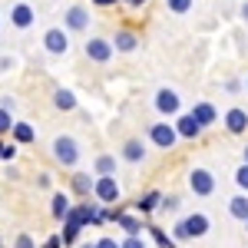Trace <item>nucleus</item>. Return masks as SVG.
Listing matches in <instances>:
<instances>
[{
  "instance_id": "a878e982",
  "label": "nucleus",
  "mask_w": 248,
  "mask_h": 248,
  "mask_svg": "<svg viewBox=\"0 0 248 248\" xmlns=\"http://www.w3.org/2000/svg\"><path fill=\"white\" fill-rule=\"evenodd\" d=\"M192 7H195V0H166V10L172 17H186V14H192Z\"/></svg>"
},
{
  "instance_id": "58836bf2",
  "label": "nucleus",
  "mask_w": 248,
  "mask_h": 248,
  "mask_svg": "<svg viewBox=\"0 0 248 248\" xmlns=\"http://www.w3.org/2000/svg\"><path fill=\"white\" fill-rule=\"evenodd\" d=\"M0 106H7V109H14V106H17V99H14V96H3V99H0Z\"/></svg>"
},
{
  "instance_id": "4be33fe9",
  "label": "nucleus",
  "mask_w": 248,
  "mask_h": 248,
  "mask_svg": "<svg viewBox=\"0 0 248 248\" xmlns=\"http://www.w3.org/2000/svg\"><path fill=\"white\" fill-rule=\"evenodd\" d=\"M229 215L235 218V222H245V218H248V192L238 189V192L229 199Z\"/></svg>"
},
{
  "instance_id": "cd10ccee",
  "label": "nucleus",
  "mask_w": 248,
  "mask_h": 248,
  "mask_svg": "<svg viewBox=\"0 0 248 248\" xmlns=\"http://www.w3.org/2000/svg\"><path fill=\"white\" fill-rule=\"evenodd\" d=\"M14 109H7V106H0V136H10V129H14Z\"/></svg>"
},
{
  "instance_id": "de8ad7c7",
  "label": "nucleus",
  "mask_w": 248,
  "mask_h": 248,
  "mask_svg": "<svg viewBox=\"0 0 248 248\" xmlns=\"http://www.w3.org/2000/svg\"><path fill=\"white\" fill-rule=\"evenodd\" d=\"M0 27H3V17H0Z\"/></svg>"
},
{
  "instance_id": "c03bdc74",
  "label": "nucleus",
  "mask_w": 248,
  "mask_h": 248,
  "mask_svg": "<svg viewBox=\"0 0 248 248\" xmlns=\"http://www.w3.org/2000/svg\"><path fill=\"white\" fill-rule=\"evenodd\" d=\"M242 225H245V235H248V218H245V222H242Z\"/></svg>"
},
{
  "instance_id": "f8f14e48",
  "label": "nucleus",
  "mask_w": 248,
  "mask_h": 248,
  "mask_svg": "<svg viewBox=\"0 0 248 248\" xmlns=\"http://www.w3.org/2000/svg\"><path fill=\"white\" fill-rule=\"evenodd\" d=\"M93 182H96V172L90 175L83 169H70V195L73 199H93Z\"/></svg>"
},
{
  "instance_id": "473e14b6",
  "label": "nucleus",
  "mask_w": 248,
  "mask_h": 248,
  "mask_svg": "<svg viewBox=\"0 0 248 248\" xmlns=\"http://www.w3.org/2000/svg\"><path fill=\"white\" fill-rule=\"evenodd\" d=\"M96 248H123V245L116 242L113 235H103V238H96Z\"/></svg>"
},
{
  "instance_id": "6e6552de",
  "label": "nucleus",
  "mask_w": 248,
  "mask_h": 248,
  "mask_svg": "<svg viewBox=\"0 0 248 248\" xmlns=\"http://www.w3.org/2000/svg\"><path fill=\"white\" fill-rule=\"evenodd\" d=\"M43 50L50 57H66L70 53V30L66 27H46L43 30Z\"/></svg>"
},
{
  "instance_id": "2f4dec72",
  "label": "nucleus",
  "mask_w": 248,
  "mask_h": 248,
  "mask_svg": "<svg viewBox=\"0 0 248 248\" xmlns=\"http://www.w3.org/2000/svg\"><path fill=\"white\" fill-rule=\"evenodd\" d=\"M14 70H17V57H0V77L14 73Z\"/></svg>"
},
{
  "instance_id": "a19ab883",
  "label": "nucleus",
  "mask_w": 248,
  "mask_h": 248,
  "mask_svg": "<svg viewBox=\"0 0 248 248\" xmlns=\"http://www.w3.org/2000/svg\"><path fill=\"white\" fill-rule=\"evenodd\" d=\"M238 14H242V20H245V23H248V0H245V3H242V7H238Z\"/></svg>"
},
{
  "instance_id": "5701e85b",
  "label": "nucleus",
  "mask_w": 248,
  "mask_h": 248,
  "mask_svg": "<svg viewBox=\"0 0 248 248\" xmlns=\"http://www.w3.org/2000/svg\"><path fill=\"white\" fill-rule=\"evenodd\" d=\"M10 139H14L17 146H33V142H37V129H33L30 123H14Z\"/></svg>"
},
{
  "instance_id": "c85d7f7f",
  "label": "nucleus",
  "mask_w": 248,
  "mask_h": 248,
  "mask_svg": "<svg viewBox=\"0 0 248 248\" xmlns=\"http://www.w3.org/2000/svg\"><path fill=\"white\" fill-rule=\"evenodd\" d=\"M17 159V142L10 139V142H3L0 139V162H14Z\"/></svg>"
},
{
  "instance_id": "2eb2a0df",
  "label": "nucleus",
  "mask_w": 248,
  "mask_h": 248,
  "mask_svg": "<svg viewBox=\"0 0 248 248\" xmlns=\"http://www.w3.org/2000/svg\"><path fill=\"white\" fill-rule=\"evenodd\" d=\"M116 229H123V235H142L146 232V218L136 209H126L116 215Z\"/></svg>"
},
{
  "instance_id": "6ab92c4d",
  "label": "nucleus",
  "mask_w": 248,
  "mask_h": 248,
  "mask_svg": "<svg viewBox=\"0 0 248 248\" xmlns=\"http://www.w3.org/2000/svg\"><path fill=\"white\" fill-rule=\"evenodd\" d=\"M192 116H195V119L202 123V129H212V126L218 123V109L212 106L209 99H199V103L192 106Z\"/></svg>"
},
{
  "instance_id": "ddd939ff",
  "label": "nucleus",
  "mask_w": 248,
  "mask_h": 248,
  "mask_svg": "<svg viewBox=\"0 0 248 248\" xmlns=\"http://www.w3.org/2000/svg\"><path fill=\"white\" fill-rule=\"evenodd\" d=\"M222 126H225L229 136H245L248 133V109H242V106H229L225 116H222Z\"/></svg>"
},
{
  "instance_id": "423d86ee",
  "label": "nucleus",
  "mask_w": 248,
  "mask_h": 248,
  "mask_svg": "<svg viewBox=\"0 0 248 248\" xmlns=\"http://www.w3.org/2000/svg\"><path fill=\"white\" fill-rule=\"evenodd\" d=\"M93 199H96V202H103V205H116V202L123 199V186H119V179H116V175H96Z\"/></svg>"
},
{
  "instance_id": "dca6fc26",
  "label": "nucleus",
  "mask_w": 248,
  "mask_h": 248,
  "mask_svg": "<svg viewBox=\"0 0 248 248\" xmlns=\"http://www.w3.org/2000/svg\"><path fill=\"white\" fill-rule=\"evenodd\" d=\"M159 202H162V192H159V189H146L142 195H136V199H133V209L139 212L142 218H149V215L159 212Z\"/></svg>"
},
{
  "instance_id": "412c9836",
  "label": "nucleus",
  "mask_w": 248,
  "mask_h": 248,
  "mask_svg": "<svg viewBox=\"0 0 248 248\" xmlns=\"http://www.w3.org/2000/svg\"><path fill=\"white\" fill-rule=\"evenodd\" d=\"M146 235L155 242V248H175L179 242L172 238V232H166L162 225H155V222H146Z\"/></svg>"
},
{
  "instance_id": "72a5a7b5",
  "label": "nucleus",
  "mask_w": 248,
  "mask_h": 248,
  "mask_svg": "<svg viewBox=\"0 0 248 248\" xmlns=\"http://www.w3.org/2000/svg\"><path fill=\"white\" fill-rule=\"evenodd\" d=\"M14 248H37V242H33L30 235H17V238H14Z\"/></svg>"
},
{
  "instance_id": "7c9ffc66",
  "label": "nucleus",
  "mask_w": 248,
  "mask_h": 248,
  "mask_svg": "<svg viewBox=\"0 0 248 248\" xmlns=\"http://www.w3.org/2000/svg\"><path fill=\"white\" fill-rule=\"evenodd\" d=\"M119 245H123V248H149L142 235H123V238H119Z\"/></svg>"
},
{
  "instance_id": "bb28decb",
  "label": "nucleus",
  "mask_w": 248,
  "mask_h": 248,
  "mask_svg": "<svg viewBox=\"0 0 248 248\" xmlns=\"http://www.w3.org/2000/svg\"><path fill=\"white\" fill-rule=\"evenodd\" d=\"M179 209H182V195H175V192L162 195V202H159V212H166V215H175Z\"/></svg>"
},
{
  "instance_id": "9d476101",
  "label": "nucleus",
  "mask_w": 248,
  "mask_h": 248,
  "mask_svg": "<svg viewBox=\"0 0 248 248\" xmlns=\"http://www.w3.org/2000/svg\"><path fill=\"white\" fill-rule=\"evenodd\" d=\"M10 27L14 30H30L33 23H37V7L33 3H27V0H17V3H10Z\"/></svg>"
},
{
  "instance_id": "f03ea898",
  "label": "nucleus",
  "mask_w": 248,
  "mask_h": 248,
  "mask_svg": "<svg viewBox=\"0 0 248 248\" xmlns=\"http://www.w3.org/2000/svg\"><path fill=\"white\" fill-rule=\"evenodd\" d=\"M212 229V218L205 212H192L186 218H179L175 225H172V238L175 242H192V238H202V235H209Z\"/></svg>"
},
{
  "instance_id": "09e8293b",
  "label": "nucleus",
  "mask_w": 248,
  "mask_h": 248,
  "mask_svg": "<svg viewBox=\"0 0 248 248\" xmlns=\"http://www.w3.org/2000/svg\"><path fill=\"white\" fill-rule=\"evenodd\" d=\"M245 90H248V79H245Z\"/></svg>"
},
{
  "instance_id": "ea45409f",
  "label": "nucleus",
  "mask_w": 248,
  "mask_h": 248,
  "mask_svg": "<svg viewBox=\"0 0 248 248\" xmlns=\"http://www.w3.org/2000/svg\"><path fill=\"white\" fill-rule=\"evenodd\" d=\"M146 3H149V0H129L126 7H129V10H139V7H146Z\"/></svg>"
},
{
  "instance_id": "7ed1b4c3",
  "label": "nucleus",
  "mask_w": 248,
  "mask_h": 248,
  "mask_svg": "<svg viewBox=\"0 0 248 248\" xmlns=\"http://www.w3.org/2000/svg\"><path fill=\"white\" fill-rule=\"evenodd\" d=\"M146 139L153 142L155 149H162V153H172V149L179 146V133H175V126H172V123H166V116L146 126Z\"/></svg>"
},
{
  "instance_id": "f3484780",
  "label": "nucleus",
  "mask_w": 248,
  "mask_h": 248,
  "mask_svg": "<svg viewBox=\"0 0 248 248\" xmlns=\"http://www.w3.org/2000/svg\"><path fill=\"white\" fill-rule=\"evenodd\" d=\"M119 159L129 162V166L146 162V146H142V139H126V142L119 146Z\"/></svg>"
},
{
  "instance_id": "f257e3e1",
  "label": "nucleus",
  "mask_w": 248,
  "mask_h": 248,
  "mask_svg": "<svg viewBox=\"0 0 248 248\" xmlns=\"http://www.w3.org/2000/svg\"><path fill=\"white\" fill-rule=\"evenodd\" d=\"M50 155H53V162L63 166V169H77L79 159H83V149H79V142L73 136L60 133V136H53V142H50Z\"/></svg>"
},
{
  "instance_id": "e433bc0d",
  "label": "nucleus",
  "mask_w": 248,
  "mask_h": 248,
  "mask_svg": "<svg viewBox=\"0 0 248 248\" xmlns=\"http://www.w3.org/2000/svg\"><path fill=\"white\" fill-rule=\"evenodd\" d=\"M238 90H242L238 79H225V93H238Z\"/></svg>"
},
{
  "instance_id": "c756f323",
  "label": "nucleus",
  "mask_w": 248,
  "mask_h": 248,
  "mask_svg": "<svg viewBox=\"0 0 248 248\" xmlns=\"http://www.w3.org/2000/svg\"><path fill=\"white\" fill-rule=\"evenodd\" d=\"M232 179H235V186H238L242 192H248V162H242L238 169L232 172Z\"/></svg>"
},
{
  "instance_id": "0eeeda50",
  "label": "nucleus",
  "mask_w": 248,
  "mask_h": 248,
  "mask_svg": "<svg viewBox=\"0 0 248 248\" xmlns=\"http://www.w3.org/2000/svg\"><path fill=\"white\" fill-rule=\"evenodd\" d=\"M83 57L90 60V63H99V66H106V63L116 57L113 40H106V37H90L86 43H83Z\"/></svg>"
},
{
  "instance_id": "49530a36",
  "label": "nucleus",
  "mask_w": 248,
  "mask_h": 248,
  "mask_svg": "<svg viewBox=\"0 0 248 248\" xmlns=\"http://www.w3.org/2000/svg\"><path fill=\"white\" fill-rule=\"evenodd\" d=\"M0 248H3V238H0Z\"/></svg>"
},
{
  "instance_id": "79ce46f5",
  "label": "nucleus",
  "mask_w": 248,
  "mask_h": 248,
  "mask_svg": "<svg viewBox=\"0 0 248 248\" xmlns=\"http://www.w3.org/2000/svg\"><path fill=\"white\" fill-rule=\"evenodd\" d=\"M77 248H96V242H79Z\"/></svg>"
},
{
  "instance_id": "b1692460",
  "label": "nucleus",
  "mask_w": 248,
  "mask_h": 248,
  "mask_svg": "<svg viewBox=\"0 0 248 248\" xmlns=\"http://www.w3.org/2000/svg\"><path fill=\"white\" fill-rule=\"evenodd\" d=\"M116 169H119V159H116L113 153H99L93 159V172L96 175H116Z\"/></svg>"
},
{
  "instance_id": "1a4fd4ad",
  "label": "nucleus",
  "mask_w": 248,
  "mask_h": 248,
  "mask_svg": "<svg viewBox=\"0 0 248 248\" xmlns=\"http://www.w3.org/2000/svg\"><path fill=\"white\" fill-rule=\"evenodd\" d=\"M90 23H93L90 7H83V3H70V7L63 10V27H66L70 33H86Z\"/></svg>"
},
{
  "instance_id": "4c0bfd02",
  "label": "nucleus",
  "mask_w": 248,
  "mask_h": 248,
  "mask_svg": "<svg viewBox=\"0 0 248 248\" xmlns=\"http://www.w3.org/2000/svg\"><path fill=\"white\" fill-rule=\"evenodd\" d=\"M37 186H40V189H50V175H46V172H40V179H37Z\"/></svg>"
},
{
  "instance_id": "37998d69",
  "label": "nucleus",
  "mask_w": 248,
  "mask_h": 248,
  "mask_svg": "<svg viewBox=\"0 0 248 248\" xmlns=\"http://www.w3.org/2000/svg\"><path fill=\"white\" fill-rule=\"evenodd\" d=\"M242 162H248V142H245V149H242Z\"/></svg>"
},
{
  "instance_id": "aec40b11",
  "label": "nucleus",
  "mask_w": 248,
  "mask_h": 248,
  "mask_svg": "<svg viewBox=\"0 0 248 248\" xmlns=\"http://www.w3.org/2000/svg\"><path fill=\"white\" fill-rule=\"evenodd\" d=\"M73 209V195L70 192H53L50 195V215L57 218V222H63V215Z\"/></svg>"
},
{
  "instance_id": "a211bd4d",
  "label": "nucleus",
  "mask_w": 248,
  "mask_h": 248,
  "mask_svg": "<svg viewBox=\"0 0 248 248\" xmlns=\"http://www.w3.org/2000/svg\"><path fill=\"white\" fill-rule=\"evenodd\" d=\"M53 109H60V113H77L79 109L77 93L66 90V86H57V90H53Z\"/></svg>"
},
{
  "instance_id": "9b49d317",
  "label": "nucleus",
  "mask_w": 248,
  "mask_h": 248,
  "mask_svg": "<svg viewBox=\"0 0 248 248\" xmlns=\"http://www.w3.org/2000/svg\"><path fill=\"white\" fill-rule=\"evenodd\" d=\"M172 126H175V133H179V139H186V142H195V139H202V123L189 113H179V116H172Z\"/></svg>"
},
{
  "instance_id": "f704fd0d",
  "label": "nucleus",
  "mask_w": 248,
  "mask_h": 248,
  "mask_svg": "<svg viewBox=\"0 0 248 248\" xmlns=\"http://www.w3.org/2000/svg\"><path fill=\"white\" fill-rule=\"evenodd\" d=\"M43 248H63V238H60V235H50V238L43 242Z\"/></svg>"
},
{
  "instance_id": "39448f33",
  "label": "nucleus",
  "mask_w": 248,
  "mask_h": 248,
  "mask_svg": "<svg viewBox=\"0 0 248 248\" xmlns=\"http://www.w3.org/2000/svg\"><path fill=\"white\" fill-rule=\"evenodd\" d=\"M215 189H218V182H215V172H212V169L195 166V169L189 172V192H192V195L209 199V195H215Z\"/></svg>"
},
{
  "instance_id": "393cba45",
  "label": "nucleus",
  "mask_w": 248,
  "mask_h": 248,
  "mask_svg": "<svg viewBox=\"0 0 248 248\" xmlns=\"http://www.w3.org/2000/svg\"><path fill=\"white\" fill-rule=\"evenodd\" d=\"M106 222H109V205L93 199V205H90V229H103Z\"/></svg>"
},
{
  "instance_id": "4468645a",
  "label": "nucleus",
  "mask_w": 248,
  "mask_h": 248,
  "mask_svg": "<svg viewBox=\"0 0 248 248\" xmlns=\"http://www.w3.org/2000/svg\"><path fill=\"white\" fill-rule=\"evenodd\" d=\"M139 43H142L139 30H133V27H116V33H113L116 53H136V50H139Z\"/></svg>"
},
{
  "instance_id": "a18cd8bd",
  "label": "nucleus",
  "mask_w": 248,
  "mask_h": 248,
  "mask_svg": "<svg viewBox=\"0 0 248 248\" xmlns=\"http://www.w3.org/2000/svg\"><path fill=\"white\" fill-rule=\"evenodd\" d=\"M119 3H129V0H119Z\"/></svg>"
},
{
  "instance_id": "c9c22d12",
  "label": "nucleus",
  "mask_w": 248,
  "mask_h": 248,
  "mask_svg": "<svg viewBox=\"0 0 248 248\" xmlns=\"http://www.w3.org/2000/svg\"><path fill=\"white\" fill-rule=\"evenodd\" d=\"M90 3H93V7H99V10H109V7H116V3H119V0H90Z\"/></svg>"
},
{
  "instance_id": "20e7f679",
  "label": "nucleus",
  "mask_w": 248,
  "mask_h": 248,
  "mask_svg": "<svg viewBox=\"0 0 248 248\" xmlns=\"http://www.w3.org/2000/svg\"><path fill=\"white\" fill-rule=\"evenodd\" d=\"M153 106L159 116H166V119H172V116L182 113V96H179V90H172V86H159L153 96Z\"/></svg>"
}]
</instances>
